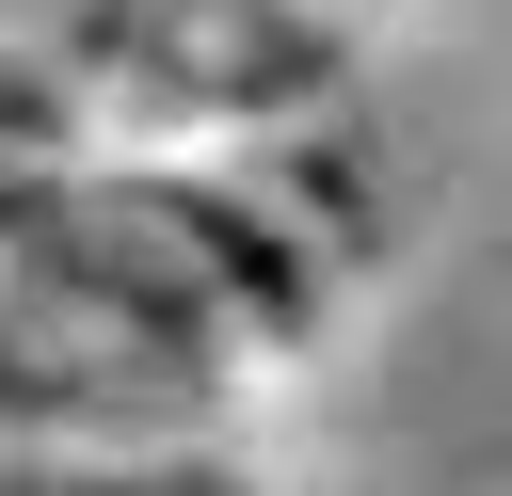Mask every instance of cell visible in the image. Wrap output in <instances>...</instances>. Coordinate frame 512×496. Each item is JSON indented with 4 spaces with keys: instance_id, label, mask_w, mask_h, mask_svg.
Here are the masks:
<instances>
[{
    "instance_id": "cell-1",
    "label": "cell",
    "mask_w": 512,
    "mask_h": 496,
    "mask_svg": "<svg viewBox=\"0 0 512 496\" xmlns=\"http://www.w3.org/2000/svg\"><path fill=\"white\" fill-rule=\"evenodd\" d=\"M208 416H224V352H176L144 320L0 272V448H208Z\"/></svg>"
},
{
    "instance_id": "cell-2",
    "label": "cell",
    "mask_w": 512,
    "mask_h": 496,
    "mask_svg": "<svg viewBox=\"0 0 512 496\" xmlns=\"http://www.w3.org/2000/svg\"><path fill=\"white\" fill-rule=\"evenodd\" d=\"M0 496H256L224 448H0Z\"/></svg>"
}]
</instances>
